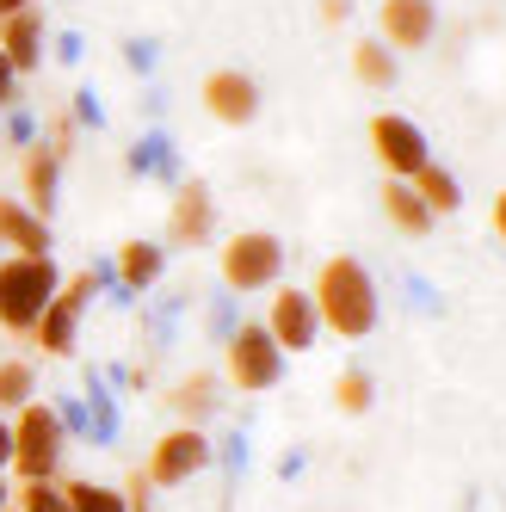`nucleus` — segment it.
<instances>
[{
    "mask_svg": "<svg viewBox=\"0 0 506 512\" xmlns=\"http://www.w3.org/2000/svg\"><path fill=\"white\" fill-rule=\"evenodd\" d=\"M377 38L408 56V50H426L439 38V0H383L377 7Z\"/></svg>",
    "mask_w": 506,
    "mask_h": 512,
    "instance_id": "nucleus-11",
    "label": "nucleus"
},
{
    "mask_svg": "<svg viewBox=\"0 0 506 512\" xmlns=\"http://www.w3.org/2000/svg\"><path fill=\"white\" fill-rule=\"evenodd\" d=\"M0 142H19V149H31V142H38V118H31L19 99L0 112Z\"/></svg>",
    "mask_w": 506,
    "mask_h": 512,
    "instance_id": "nucleus-26",
    "label": "nucleus"
},
{
    "mask_svg": "<svg viewBox=\"0 0 506 512\" xmlns=\"http://www.w3.org/2000/svg\"><path fill=\"white\" fill-rule=\"evenodd\" d=\"M216 235V198L204 179H179L167 204V247H210Z\"/></svg>",
    "mask_w": 506,
    "mask_h": 512,
    "instance_id": "nucleus-10",
    "label": "nucleus"
},
{
    "mask_svg": "<svg viewBox=\"0 0 506 512\" xmlns=\"http://www.w3.org/2000/svg\"><path fill=\"white\" fill-rule=\"evenodd\" d=\"M13 99H19V68L7 62V50H0V112H7Z\"/></svg>",
    "mask_w": 506,
    "mask_h": 512,
    "instance_id": "nucleus-33",
    "label": "nucleus"
},
{
    "mask_svg": "<svg viewBox=\"0 0 506 512\" xmlns=\"http://www.w3.org/2000/svg\"><path fill=\"white\" fill-rule=\"evenodd\" d=\"M130 173H136V179H142V173H155L161 186H179L186 173H179V149H173V136H167V130H149V136H142L136 149H130Z\"/></svg>",
    "mask_w": 506,
    "mask_h": 512,
    "instance_id": "nucleus-20",
    "label": "nucleus"
},
{
    "mask_svg": "<svg viewBox=\"0 0 506 512\" xmlns=\"http://www.w3.org/2000/svg\"><path fill=\"white\" fill-rule=\"evenodd\" d=\"M62 494H68V512H130L124 488H105V482H81V475H68V482H62Z\"/></svg>",
    "mask_w": 506,
    "mask_h": 512,
    "instance_id": "nucleus-22",
    "label": "nucleus"
},
{
    "mask_svg": "<svg viewBox=\"0 0 506 512\" xmlns=\"http://www.w3.org/2000/svg\"><path fill=\"white\" fill-rule=\"evenodd\" d=\"M7 469H13V420L0 414V475H7Z\"/></svg>",
    "mask_w": 506,
    "mask_h": 512,
    "instance_id": "nucleus-35",
    "label": "nucleus"
},
{
    "mask_svg": "<svg viewBox=\"0 0 506 512\" xmlns=\"http://www.w3.org/2000/svg\"><path fill=\"white\" fill-rule=\"evenodd\" d=\"M284 364H291V352L266 334V321H241L235 334L223 340V377L241 395H272L284 383Z\"/></svg>",
    "mask_w": 506,
    "mask_h": 512,
    "instance_id": "nucleus-5",
    "label": "nucleus"
},
{
    "mask_svg": "<svg viewBox=\"0 0 506 512\" xmlns=\"http://www.w3.org/2000/svg\"><path fill=\"white\" fill-rule=\"evenodd\" d=\"M56 290H62V272L50 253H7L0 260V327L31 340V327H38V315L50 309Z\"/></svg>",
    "mask_w": 506,
    "mask_h": 512,
    "instance_id": "nucleus-2",
    "label": "nucleus"
},
{
    "mask_svg": "<svg viewBox=\"0 0 506 512\" xmlns=\"http://www.w3.org/2000/svg\"><path fill=\"white\" fill-rule=\"evenodd\" d=\"M7 512H19V506H7Z\"/></svg>",
    "mask_w": 506,
    "mask_h": 512,
    "instance_id": "nucleus-39",
    "label": "nucleus"
},
{
    "mask_svg": "<svg viewBox=\"0 0 506 512\" xmlns=\"http://www.w3.org/2000/svg\"><path fill=\"white\" fill-rule=\"evenodd\" d=\"M377 204H383V216H389V229H395V235H408V241H426L432 223H439V216L426 210V198L414 192V179H383Z\"/></svg>",
    "mask_w": 506,
    "mask_h": 512,
    "instance_id": "nucleus-14",
    "label": "nucleus"
},
{
    "mask_svg": "<svg viewBox=\"0 0 506 512\" xmlns=\"http://www.w3.org/2000/svg\"><path fill=\"white\" fill-rule=\"evenodd\" d=\"M0 50H7V62L19 68V75H31V68L44 62V13L19 7L13 19H0Z\"/></svg>",
    "mask_w": 506,
    "mask_h": 512,
    "instance_id": "nucleus-16",
    "label": "nucleus"
},
{
    "mask_svg": "<svg viewBox=\"0 0 506 512\" xmlns=\"http://www.w3.org/2000/svg\"><path fill=\"white\" fill-rule=\"evenodd\" d=\"M309 297H315V315H321V334H334L346 346L352 340H371L377 321H383V290H377L371 266L352 260V253H334V260L315 272Z\"/></svg>",
    "mask_w": 506,
    "mask_h": 512,
    "instance_id": "nucleus-1",
    "label": "nucleus"
},
{
    "mask_svg": "<svg viewBox=\"0 0 506 512\" xmlns=\"http://www.w3.org/2000/svg\"><path fill=\"white\" fill-rule=\"evenodd\" d=\"M260 81L247 75V68H210L204 75V112L216 124H229V130H247L253 118H260Z\"/></svg>",
    "mask_w": 506,
    "mask_h": 512,
    "instance_id": "nucleus-9",
    "label": "nucleus"
},
{
    "mask_svg": "<svg viewBox=\"0 0 506 512\" xmlns=\"http://www.w3.org/2000/svg\"><path fill=\"white\" fill-rule=\"evenodd\" d=\"M75 334H81V315L68 309L62 297H50V309L38 315V327H31L38 352H50V358H75Z\"/></svg>",
    "mask_w": 506,
    "mask_h": 512,
    "instance_id": "nucleus-19",
    "label": "nucleus"
},
{
    "mask_svg": "<svg viewBox=\"0 0 506 512\" xmlns=\"http://www.w3.org/2000/svg\"><path fill=\"white\" fill-rule=\"evenodd\" d=\"M352 81L371 93H395L402 81V56H395L383 38H352Z\"/></svg>",
    "mask_w": 506,
    "mask_h": 512,
    "instance_id": "nucleus-17",
    "label": "nucleus"
},
{
    "mask_svg": "<svg viewBox=\"0 0 506 512\" xmlns=\"http://www.w3.org/2000/svg\"><path fill=\"white\" fill-rule=\"evenodd\" d=\"M334 408L340 414H371L377 408V377L358 371V364H346V371L334 377Z\"/></svg>",
    "mask_w": 506,
    "mask_h": 512,
    "instance_id": "nucleus-23",
    "label": "nucleus"
},
{
    "mask_svg": "<svg viewBox=\"0 0 506 512\" xmlns=\"http://www.w3.org/2000/svg\"><path fill=\"white\" fill-rule=\"evenodd\" d=\"M210 327H216V340H229L235 327H241V315H235V297H216V309H210Z\"/></svg>",
    "mask_w": 506,
    "mask_h": 512,
    "instance_id": "nucleus-31",
    "label": "nucleus"
},
{
    "mask_svg": "<svg viewBox=\"0 0 506 512\" xmlns=\"http://www.w3.org/2000/svg\"><path fill=\"white\" fill-rule=\"evenodd\" d=\"M75 136H81L75 112H56V118H50V136H44V142L56 149V161H62V167H68V155H75Z\"/></svg>",
    "mask_w": 506,
    "mask_h": 512,
    "instance_id": "nucleus-27",
    "label": "nucleus"
},
{
    "mask_svg": "<svg viewBox=\"0 0 506 512\" xmlns=\"http://www.w3.org/2000/svg\"><path fill=\"white\" fill-rule=\"evenodd\" d=\"M68 112H75V124H81V130H105V112H99V93H93V87H81Z\"/></svg>",
    "mask_w": 506,
    "mask_h": 512,
    "instance_id": "nucleus-29",
    "label": "nucleus"
},
{
    "mask_svg": "<svg viewBox=\"0 0 506 512\" xmlns=\"http://www.w3.org/2000/svg\"><path fill=\"white\" fill-rule=\"evenodd\" d=\"M112 272H118V284H112L118 297H112V303L130 309L142 290H155V284L167 278V247H155V241H142V235H136V241L118 247V266H112Z\"/></svg>",
    "mask_w": 506,
    "mask_h": 512,
    "instance_id": "nucleus-12",
    "label": "nucleus"
},
{
    "mask_svg": "<svg viewBox=\"0 0 506 512\" xmlns=\"http://www.w3.org/2000/svg\"><path fill=\"white\" fill-rule=\"evenodd\" d=\"M216 389H223V383H216L210 371H192V377H179L161 401H167V408H173L179 420H186V426H204L216 408H223V395H216Z\"/></svg>",
    "mask_w": 506,
    "mask_h": 512,
    "instance_id": "nucleus-18",
    "label": "nucleus"
},
{
    "mask_svg": "<svg viewBox=\"0 0 506 512\" xmlns=\"http://www.w3.org/2000/svg\"><path fill=\"white\" fill-rule=\"evenodd\" d=\"M19 198L38 210V216H56V198H62V161L50 142H31L25 149V173H19Z\"/></svg>",
    "mask_w": 506,
    "mask_h": 512,
    "instance_id": "nucleus-13",
    "label": "nucleus"
},
{
    "mask_svg": "<svg viewBox=\"0 0 506 512\" xmlns=\"http://www.w3.org/2000/svg\"><path fill=\"white\" fill-rule=\"evenodd\" d=\"M216 272L229 297H266L272 284H284V241L272 229H235L216 247Z\"/></svg>",
    "mask_w": 506,
    "mask_h": 512,
    "instance_id": "nucleus-3",
    "label": "nucleus"
},
{
    "mask_svg": "<svg viewBox=\"0 0 506 512\" xmlns=\"http://www.w3.org/2000/svg\"><path fill=\"white\" fill-rule=\"evenodd\" d=\"M365 142H371V155H377L383 179H414V173L432 161L426 130H420L414 118H402V112H377V118L365 124Z\"/></svg>",
    "mask_w": 506,
    "mask_h": 512,
    "instance_id": "nucleus-7",
    "label": "nucleus"
},
{
    "mask_svg": "<svg viewBox=\"0 0 506 512\" xmlns=\"http://www.w3.org/2000/svg\"><path fill=\"white\" fill-rule=\"evenodd\" d=\"M56 414H62V426H68V438H93V420H87V408H81V401H56Z\"/></svg>",
    "mask_w": 506,
    "mask_h": 512,
    "instance_id": "nucleus-30",
    "label": "nucleus"
},
{
    "mask_svg": "<svg viewBox=\"0 0 506 512\" xmlns=\"http://www.w3.org/2000/svg\"><path fill=\"white\" fill-rule=\"evenodd\" d=\"M266 334L291 358L321 346V315H315V297H309L303 284H272V297H266Z\"/></svg>",
    "mask_w": 506,
    "mask_h": 512,
    "instance_id": "nucleus-8",
    "label": "nucleus"
},
{
    "mask_svg": "<svg viewBox=\"0 0 506 512\" xmlns=\"http://www.w3.org/2000/svg\"><path fill=\"white\" fill-rule=\"evenodd\" d=\"M68 426L56 414V401H25L13 414V482H38V475H62Z\"/></svg>",
    "mask_w": 506,
    "mask_h": 512,
    "instance_id": "nucleus-4",
    "label": "nucleus"
},
{
    "mask_svg": "<svg viewBox=\"0 0 506 512\" xmlns=\"http://www.w3.org/2000/svg\"><path fill=\"white\" fill-rule=\"evenodd\" d=\"M87 56V44H81V31H56V62H68V68H75Z\"/></svg>",
    "mask_w": 506,
    "mask_h": 512,
    "instance_id": "nucleus-32",
    "label": "nucleus"
},
{
    "mask_svg": "<svg viewBox=\"0 0 506 512\" xmlns=\"http://www.w3.org/2000/svg\"><path fill=\"white\" fill-rule=\"evenodd\" d=\"M31 395H38V371L25 358H0V414H19Z\"/></svg>",
    "mask_w": 506,
    "mask_h": 512,
    "instance_id": "nucleus-24",
    "label": "nucleus"
},
{
    "mask_svg": "<svg viewBox=\"0 0 506 512\" xmlns=\"http://www.w3.org/2000/svg\"><path fill=\"white\" fill-rule=\"evenodd\" d=\"M50 216H38L25 198H0V247L13 253H50Z\"/></svg>",
    "mask_w": 506,
    "mask_h": 512,
    "instance_id": "nucleus-15",
    "label": "nucleus"
},
{
    "mask_svg": "<svg viewBox=\"0 0 506 512\" xmlns=\"http://www.w3.org/2000/svg\"><path fill=\"white\" fill-rule=\"evenodd\" d=\"M155 62H161L155 38H124V68H130V75H155Z\"/></svg>",
    "mask_w": 506,
    "mask_h": 512,
    "instance_id": "nucleus-28",
    "label": "nucleus"
},
{
    "mask_svg": "<svg viewBox=\"0 0 506 512\" xmlns=\"http://www.w3.org/2000/svg\"><path fill=\"white\" fill-rule=\"evenodd\" d=\"M19 7H38V0H0V19H13Z\"/></svg>",
    "mask_w": 506,
    "mask_h": 512,
    "instance_id": "nucleus-37",
    "label": "nucleus"
},
{
    "mask_svg": "<svg viewBox=\"0 0 506 512\" xmlns=\"http://www.w3.org/2000/svg\"><path fill=\"white\" fill-rule=\"evenodd\" d=\"M315 13H321V25H346L352 19V0H321Z\"/></svg>",
    "mask_w": 506,
    "mask_h": 512,
    "instance_id": "nucleus-34",
    "label": "nucleus"
},
{
    "mask_svg": "<svg viewBox=\"0 0 506 512\" xmlns=\"http://www.w3.org/2000/svg\"><path fill=\"white\" fill-rule=\"evenodd\" d=\"M414 192L426 198L432 216H457V210H463V179H457L451 167H439V161H426V167L414 173Z\"/></svg>",
    "mask_w": 506,
    "mask_h": 512,
    "instance_id": "nucleus-21",
    "label": "nucleus"
},
{
    "mask_svg": "<svg viewBox=\"0 0 506 512\" xmlns=\"http://www.w3.org/2000/svg\"><path fill=\"white\" fill-rule=\"evenodd\" d=\"M210 463H216V438L204 426L179 420L173 432L155 438V451H149V463H142V475H149V488H186V482H198Z\"/></svg>",
    "mask_w": 506,
    "mask_h": 512,
    "instance_id": "nucleus-6",
    "label": "nucleus"
},
{
    "mask_svg": "<svg viewBox=\"0 0 506 512\" xmlns=\"http://www.w3.org/2000/svg\"><path fill=\"white\" fill-rule=\"evenodd\" d=\"M13 506H19V512H68L62 475H38V482H13Z\"/></svg>",
    "mask_w": 506,
    "mask_h": 512,
    "instance_id": "nucleus-25",
    "label": "nucleus"
},
{
    "mask_svg": "<svg viewBox=\"0 0 506 512\" xmlns=\"http://www.w3.org/2000/svg\"><path fill=\"white\" fill-rule=\"evenodd\" d=\"M13 506V482H7V475H0V512H7Z\"/></svg>",
    "mask_w": 506,
    "mask_h": 512,
    "instance_id": "nucleus-38",
    "label": "nucleus"
},
{
    "mask_svg": "<svg viewBox=\"0 0 506 512\" xmlns=\"http://www.w3.org/2000/svg\"><path fill=\"white\" fill-rule=\"evenodd\" d=\"M488 223H494V235H500V241H506V192H500V198H494V210H488Z\"/></svg>",
    "mask_w": 506,
    "mask_h": 512,
    "instance_id": "nucleus-36",
    "label": "nucleus"
}]
</instances>
